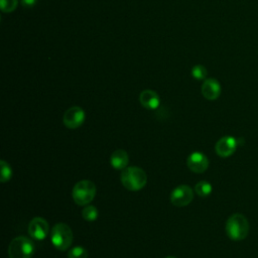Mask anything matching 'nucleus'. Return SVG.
I'll use <instances>...</instances> for the list:
<instances>
[{
  "label": "nucleus",
  "instance_id": "obj_1",
  "mask_svg": "<svg viewBox=\"0 0 258 258\" xmlns=\"http://www.w3.org/2000/svg\"><path fill=\"white\" fill-rule=\"evenodd\" d=\"M226 233L231 240H244L249 233V223L242 214H233L226 223Z\"/></svg>",
  "mask_w": 258,
  "mask_h": 258
},
{
  "label": "nucleus",
  "instance_id": "obj_2",
  "mask_svg": "<svg viewBox=\"0 0 258 258\" xmlns=\"http://www.w3.org/2000/svg\"><path fill=\"white\" fill-rule=\"evenodd\" d=\"M121 182L129 190H140L147 182V175L142 168L129 166L123 169L121 173Z\"/></svg>",
  "mask_w": 258,
  "mask_h": 258
},
{
  "label": "nucleus",
  "instance_id": "obj_3",
  "mask_svg": "<svg viewBox=\"0 0 258 258\" xmlns=\"http://www.w3.org/2000/svg\"><path fill=\"white\" fill-rule=\"evenodd\" d=\"M96 185L93 181L83 179L78 181L72 191L74 202L79 206L89 205L96 196Z\"/></svg>",
  "mask_w": 258,
  "mask_h": 258
},
{
  "label": "nucleus",
  "instance_id": "obj_4",
  "mask_svg": "<svg viewBox=\"0 0 258 258\" xmlns=\"http://www.w3.org/2000/svg\"><path fill=\"white\" fill-rule=\"evenodd\" d=\"M73 232L71 228L64 223H58L54 225L50 232L51 243L59 251L69 249L73 243Z\"/></svg>",
  "mask_w": 258,
  "mask_h": 258
},
{
  "label": "nucleus",
  "instance_id": "obj_5",
  "mask_svg": "<svg viewBox=\"0 0 258 258\" xmlns=\"http://www.w3.org/2000/svg\"><path fill=\"white\" fill-rule=\"evenodd\" d=\"M34 245L30 239L19 236L14 238L8 247L9 258H31Z\"/></svg>",
  "mask_w": 258,
  "mask_h": 258
},
{
  "label": "nucleus",
  "instance_id": "obj_6",
  "mask_svg": "<svg viewBox=\"0 0 258 258\" xmlns=\"http://www.w3.org/2000/svg\"><path fill=\"white\" fill-rule=\"evenodd\" d=\"M169 198L173 206L185 207L192 201L194 191L190 186L186 184H180L172 189Z\"/></svg>",
  "mask_w": 258,
  "mask_h": 258
},
{
  "label": "nucleus",
  "instance_id": "obj_7",
  "mask_svg": "<svg viewBox=\"0 0 258 258\" xmlns=\"http://www.w3.org/2000/svg\"><path fill=\"white\" fill-rule=\"evenodd\" d=\"M85 112L81 107L74 106L69 108L62 117V122L66 127L70 129H76L80 127L85 121Z\"/></svg>",
  "mask_w": 258,
  "mask_h": 258
},
{
  "label": "nucleus",
  "instance_id": "obj_8",
  "mask_svg": "<svg viewBox=\"0 0 258 258\" xmlns=\"http://www.w3.org/2000/svg\"><path fill=\"white\" fill-rule=\"evenodd\" d=\"M49 226L46 220L40 217L33 218L28 225V233L35 240H43L48 234Z\"/></svg>",
  "mask_w": 258,
  "mask_h": 258
},
{
  "label": "nucleus",
  "instance_id": "obj_9",
  "mask_svg": "<svg viewBox=\"0 0 258 258\" xmlns=\"http://www.w3.org/2000/svg\"><path fill=\"white\" fill-rule=\"evenodd\" d=\"M237 139L232 136H224L219 139L215 145V150L217 154L221 157L231 156L237 148Z\"/></svg>",
  "mask_w": 258,
  "mask_h": 258
},
{
  "label": "nucleus",
  "instance_id": "obj_10",
  "mask_svg": "<svg viewBox=\"0 0 258 258\" xmlns=\"http://www.w3.org/2000/svg\"><path fill=\"white\" fill-rule=\"evenodd\" d=\"M186 164H187V167L192 172L202 173L208 168L209 159L204 153L196 151L189 154V156L186 159Z\"/></svg>",
  "mask_w": 258,
  "mask_h": 258
},
{
  "label": "nucleus",
  "instance_id": "obj_11",
  "mask_svg": "<svg viewBox=\"0 0 258 258\" xmlns=\"http://www.w3.org/2000/svg\"><path fill=\"white\" fill-rule=\"evenodd\" d=\"M202 94L207 100H210V101H214L218 99L221 94L220 83L213 78L206 79L202 85Z\"/></svg>",
  "mask_w": 258,
  "mask_h": 258
},
{
  "label": "nucleus",
  "instance_id": "obj_12",
  "mask_svg": "<svg viewBox=\"0 0 258 258\" xmlns=\"http://www.w3.org/2000/svg\"><path fill=\"white\" fill-rule=\"evenodd\" d=\"M139 101L144 108L149 109V110L156 109L160 103L159 96L152 90L142 91L139 96Z\"/></svg>",
  "mask_w": 258,
  "mask_h": 258
},
{
  "label": "nucleus",
  "instance_id": "obj_13",
  "mask_svg": "<svg viewBox=\"0 0 258 258\" xmlns=\"http://www.w3.org/2000/svg\"><path fill=\"white\" fill-rule=\"evenodd\" d=\"M129 162L128 153L123 149H116L110 157V163L112 167L116 169H125Z\"/></svg>",
  "mask_w": 258,
  "mask_h": 258
},
{
  "label": "nucleus",
  "instance_id": "obj_14",
  "mask_svg": "<svg viewBox=\"0 0 258 258\" xmlns=\"http://www.w3.org/2000/svg\"><path fill=\"white\" fill-rule=\"evenodd\" d=\"M212 184L210 182H208L207 180H201L199 181L196 186H195V190L198 194V196H200L201 198H206L209 195H211L212 192Z\"/></svg>",
  "mask_w": 258,
  "mask_h": 258
},
{
  "label": "nucleus",
  "instance_id": "obj_15",
  "mask_svg": "<svg viewBox=\"0 0 258 258\" xmlns=\"http://www.w3.org/2000/svg\"><path fill=\"white\" fill-rule=\"evenodd\" d=\"M98 209L95 207V206H92V205H89V206H86L82 212V216L83 218L88 221V222H93L95 221L97 218H98Z\"/></svg>",
  "mask_w": 258,
  "mask_h": 258
},
{
  "label": "nucleus",
  "instance_id": "obj_16",
  "mask_svg": "<svg viewBox=\"0 0 258 258\" xmlns=\"http://www.w3.org/2000/svg\"><path fill=\"white\" fill-rule=\"evenodd\" d=\"M0 166H1V174H0V179L1 182H6L11 178L12 175V169L10 167V165L5 161V160H1L0 161Z\"/></svg>",
  "mask_w": 258,
  "mask_h": 258
},
{
  "label": "nucleus",
  "instance_id": "obj_17",
  "mask_svg": "<svg viewBox=\"0 0 258 258\" xmlns=\"http://www.w3.org/2000/svg\"><path fill=\"white\" fill-rule=\"evenodd\" d=\"M88 251L81 246H76L72 248L68 253V258H88Z\"/></svg>",
  "mask_w": 258,
  "mask_h": 258
},
{
  "label": "nucleus",
  "instance_id": "obj_18",
  "mask_svg": "<svg viewBox=\"0 0 258 258\" xmlns=\"http://www.w3.org/2000/svg\"><path fill=\"white\" fill-rule=\"evenodd\" d=\"M208 75L207 69L202 64H197L191 69V76L196 80H205Z\"/></svg>",
  "mask_w": 258,
  "mask_h": 258
},
{
  "label": "nucleus",
  "instance_id": "obj_19",
  "mask_svg": "<svg viewBox=\"0 0 258 258\" xmlns=\"http://www.w3.org/2000/svg\"><path fill=\"white\" fill-rule=\"evenodd\" d=\"M1 2V10L3 12H12L17 7V0H0Z\"/></svg>",
  "mask_w": 258,
  "mask_h": 258
},
{
  "label": "nucleus",
  "instance_id": "obj_20",
  "mask_svg": "<svg viewBox=\"0 0 258 258\" xmlns=\"http://www.w3.org/2000/svg\"><path fill=\"white\" fill-rule=\"evenodd\" d=\"M20 2H21V5L23 7L31 8V7H33L36 4L37 0H20Z\"/></svg>",
  "mask_w": 258,
  "mask_h": 258
},
{
  "label": "nucleus",
  "instance_id": "obj_21",
  "mask_svg": "<svg viewBox=\"0 0 258 258\" xmlns=\"http://www.w3.org/2000/svg\"><path fill=\"white\" fill-rule=\"evenodd\" d=\"M165 258H175V257H173V256H168V257H165Z\"/></svg>",
  "mask_w": 258,
  "mask_h": 258
}]
</instances>
